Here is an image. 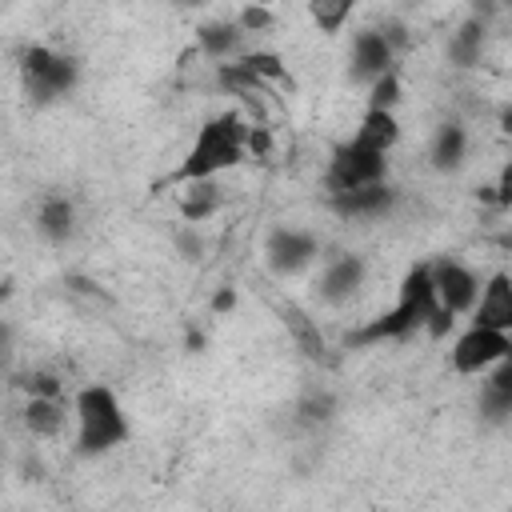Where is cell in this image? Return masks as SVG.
I'll return each instance as SVG.
<instances>
[{
  "instance_id": "obj_1",
  "label": "cell",
  "mask_w": 512,
  "mask_h": 512,
  "mask_svg": "<svg viewBox=\"0 0 512 512\" xmlns=\"http://www.w3.org/2000/svg\"><path fill=\"white\" fill-rule=\"evenodd\" d=\"M244 128H248V116H240V112H216V116H208V120L196 128L192 148H188L184 160L176 164L172 184L220 176V172L244 164V160H248V152H244Z\"/></svg>"
},
{
  "instance_id": "obj_2",
  "label": "cell",
  "mask_w": 512,
  "mask_h": 512,
  "mask_svg": "<svg viewBox=\"0 0 512 512\" xmlns=\"http://www.w3.org/2000/svg\"><path fill=\"white\" fill-rule=\"evenodd\" d=\"M72 424H76V452L80 456H104L128 440L124 404L108 384H84L72 396Z\"/></svg>"
},
{
  "instance_id": "obj_3",
  "label": "cell",
  "mask_w": 512,
  "mask_h": 512,
  "mask_svg": "<svg viewBox=\"0 0 512 512\" xmlns=\"http://www.w3.org/2000/svg\"><path fill=\"white\" fill-rule=\"evenodd\" d=\"M436 308V292H432V276H428V264H416L404 280H400V292H396V304L368 320L352 340L356 344H372V340H404L412 332H424V320L428 312Z\"/></svg>"
},
{
  "instance_id": "obj_4",
  "label": "cell",
  "mask_w": 512,
  "mask_h": 512,
  "mask_svg": "<svg viewBox=\"0 0 512 512\" xmlns=\"http://www.w3.org/2000/svg\"><path fill=\"white\" fill-rule=\"evenodd\" d=\"M20 84H24V92H28L32 104L48 108V104H56V100H64V96L76 92L80 64L72 56H64V52L48 48V44H32L20 56Z\"/></svg>"
},
{
  "instance_id": "obj_5",
  "label": "cell",
  "mask_w": 512,
  "mask_h": 512,
  "mask_svg": "<svg viewBox=\"0 0 512 512\" xmlns=\"http://www.w3.org/2000/svg\"><path fill=\"white\" fill-rule=\"evenodd\" d=\"M512 356V332L504 328H488V324H468L456 340H452V372L456 376H484L492 364Z\"/></svg>"
},
{
  "instance_id": "obj_6",
  "label": "cell",
  "mask_w": 512,
  "mask_h": 512,
  "mask_svg": "<svg viewBox=\"0 0 512 512\" xmlns=\"http://www.w3.org/2000/svg\"><path fill=\"white\" fill-rule=\"evenodd\" d=\"M376 180H388V156L384 152H372L356 140H344L340 148H332L328 168H324L328 192H348V188L376 184Z\"/></svg>"
},
{
  "instance_id": "obj_7",
  "label": "cell",
  "mask_w": 512,
  "mask_h": 512,
  "mask_svg": "<svg viewBox=\"0 0 512 512\" xmlns=\"http://www.w3.org/2000/svg\"><path fill=\"white\" fill-rule=\"evenodd\" d=\"M316 260H320V236L308 232V228L276 224V228L264 236V264H268L280 280L308 272Z\"/></svg>"
},
{
  "instance_id": "obj_8",
  "label": "cell",
  "mask_w": 512,
  "mask_h": 512,
  "mask_svg": "<svg viewBox=\"0 0 512 512\" xmlns=\"http://www.w3.org/2000/svg\"><path fill=\"white\" fill-rule=\"evenodd\" d=\"M316 264V296L328 308H344L368 280V260L360 252H332Z\"/></svg>"
},
{
  "instance_id": "obj_9",
  "label": "cell",
  "mask_w": 512,
  "mask_h": 512,
  "mask_svg": "<svg viewBox=\"0 0 512 512\" xmlns=\"http://www.w3.org/2000/svg\"><path fill=\"white\" fill-rule=\"evenodd\" d=\"M428 276H432V292H436V304H444L448 312L456 316H468L476 296H480V276L456 260V256H440L428 264Z\"/></svg>"
},
{
  "instance_id": "obj_10",
  "label": "cell",
  "mask_w": 512,
  "mask_h": 512,
  "mask_svg": "<svg viewBox=\"0 0 512 512\" xmlns=\"http://www.w3.org/2000/svg\"><path fill=\"white\" fill-rule=\"evenodd\" d=\"M388 68H396V52H392V44L384 40V32L372 24V28H360L356 36H352V48H348V76L356 80V84H372L376 76H384Z\"/></svg>"
},
{
  "instance_id": "obj_11",
  "label": "cell",
  "mask_w": 512,
  "mask_h": 512,
  "mask_svg": "<svg viewBox=\"0 0 512 512\" xmlns=\"http://www.w3.org/2000/svg\"><path fill=\"white\" fill-rule=\"evenodd\" d=\"M392 204H396V188L388 180L360 184V188H348V192H328V208L340 220H380V216L392 212Z\"/></svg>"
},
{
  "instance_id": "obj_12",
  "label": "cell",
  "mask_w": 512,
  "mask_h": 512,
  "mask_svg": "<svg viewBox=\"0 0 512 512\" xmlns=\"http://www.w3.org/2000/svg\"><path fill=\"white\" fill-rule=\"evenodd\" d=\"M468 316H472V324H488V328L512 332V276L508 272H492L488 280H480V296H476Z\"/></svg>"
},
{
  "instance_id": "obj_13",
  "label": "cell",
  "mask_w": 512,
  "mask_h": 512,
  "mask_svg": "<svg viewBox=\"0 0 512 512\" xmlns=\"http://www.w3.org/2000/svg\"><path fill=\"white\" fill-rule=\"evenodd\" d=\"M20 416H24V432L32 440H56L72 424V400L68 396H28Z\"/></svg>"
},
{
  "instance_id": "obj_14",
  "label": "cell",
  "mask_w": 512,
  "mask_h": 512,
  "mask_svg": "<svg viewBox=\"0 0 512 512\" xmlns=\"http://www.w3.org/2000/svg\"><path fill=\"white\" fill-rule=\"evenodd\" d=\"M228 192L220 188V176H204V180H184L180 196H176V212L184 224H204L224 208Z\"/></svg>"
},
{
  "instance_id": "obj_15",
  "label": "cell",
  "mask_w": 512,
  "mask_h": 512,
  "mask_svg": "<svg viewBox=\"0 0 512 512\" xmlns=\"http://www.w3.org/2000/svg\"><path fill=\"white\" fill-rule=\"evenodd\" d=\"M76 228H80V216H76L72 196H64V192L40 196V204H36V232L48 244H68L76 236Z\"/></svg>"
},
{
  "instance_id": "obj_16",
  "label": "cell",
  "mask_w": 512,
  "mask_h": 512,
  "mask_svg": "<svg viewBox=\"0 0 512 512\" xmlns=\"http://www.w3.org/2000/svg\"><path fill=\"white\" fill-rule=\"evenodd\" d=\"M280 320H284L288 340L296 344V352H300L304 360H312V364H324V360H328V340H324V332H320V320H316L308 308H300V304H280Z\"/></svg>"
},
{
  "instance_id": "obj_17",
  "label": "cell",
  "mask_w": 512,
  "mask_h": 512,
  "mask_svg": "<svg viewBox=\"0 0 512 512\" xmlns=\"http://www.w3.org/2000/svg\"><path fill=\"white\" fill-rule=\"evenodd\" d=\"M244 48H248V36L236 28V20H204L196 28V52L208 56L212 64L236 60Z\"/></svg>"
},
{
  "instance_id": "obj_18",
  "label": "cell",
  "mask_w": 512,
  "mask_h": 512,
  "mask_svg": "<svg viewBox=\"0 0 512 512\" xmlns=\"http://www.w3.org/2000/svg\"><path fill=\"white\" fill-rule=\"evenodd\" d=\"M480 416H488L492 424H504L512 416V356L480 376Z\"/></svg>"
},
{
  "instance_id": "obj_19",
  "label": "cell",
  "mask_w": 512,
  "mask_h": 512,
  "mask_svg": "<svg viewBox=\"0 0 512 512\" xmlns=\"http://www.w3.org/2000/svg\"><path fill=\"white\" fill-rule=\"evenodd\" d=\"M484 40H488V20L480 12L460 20L456 32L448 36V64L452 68H476L484 56Z\"/></svg>"
},
{
  "instance_id": "obj_20",
  "label": "cell",
  "mask_w": 512,
  "mask_h": 512,
  "mask_svg": "<svg viewBox=\"0 0 512 512\" xmlns=\"http://www.w3.org/2000/svg\"><path fill=\"white\" fill-rule=\"evenodd\" d=\"M428 160L436 172H456L468 160V128L456 120H444L428 140Z\"/></svg>"
},
{
  "instance_id": "obj_21",
  "label": "cell",
  "mask_w": 512,
  "mask_h": 512,
  "mask_svg": "<svg viewBox=\"0 0 512 512\" xmlns=\"http://www.w3.org/2000/svg\"><path fill=\"white\" fill-rule=\"evenodd\" d=\"M352 140L364 144V148H372V152H384V156H388V152L400 144V120H396V112H388V108H364V116H360Z\"/></svg>"
},
{
  "instance_id": "obj_22",
  "label": "cell",
  "mask_w": 512,
  "mask_h": 512,
  "mask_svg": "<svg viewBox=\"0 0 512 512\" xmlns=\"http://www.w3.org/2000/svg\"><path fill=\"white\" fill-rule=\"evenodd\" d=\"M264 88L268 84H280V88H292V72H288V64H284V56L280 52H272V48H244L240 56H236Z\"/></svg>"
},
{
  "instance_id": "obj_23",
  "label": "cell",
  "mask_w": 512,
  "mask_h": 512,
  "mask_svg": "<svg viewBox=\"0 0 512 512\" xmlns=\"http://www.w3.org/2000/svg\"><path fill=\"white\" fill-rule=\"evenodd\" d=\"M356 4L360 0H308V16H312V24H316L320 36H336L352 20Z\"/></svg>"
},
{
  "instance_id": "obj_24",
  "label": "cell",
  "mask_w": 512,
  "mask_h": 512,
  "mask_svg": "<svg viewBox=\"0 0 512 512\" xmlns=\"http://www.w3.org/2000/svg\"><path fill=\"white\" fill-rule=\"evenodd\" d=\"M336 416V396L328 392V388H308V392H300V400H296V424L300 428H320V424H328Z\"/></svg>"
},
{
  "instance_id": "obj_25",
  "label": "cell",
  "mask_w": 512,
  "mask_h": 512,
  "mask_svg": "<svg viewBox=\"0 0 512 512\" xmlns=\"http://www.w3.org/2000/svg\"><path fill=\"white\" fill-rule=\"evenodd\" d=\"M400 72L396 68H388L384 76H376L372 84H368V108H388V112H396V104H400Z\"/></svg>"
},
{
  "instance_id": "obj_26",
  "label": "cell",
  "mask_w": 512,
  "mask_h": 512,
  "mask_svg": "<svg viewBox=\"0 0 512 512\" xmlns=\"http://www.w3.org/2000/svg\"><path fill=\"white\" fill-rule=\"evenodd\" d=\"M272 148H276L272 128H268L264 120H248V128H244V152H248V156H256V160H268V156H272Z\"/></svg>"
},
{
  "instance_id": "obj_27",
  "label": "cell",
  "mask_w": 512,
  "mask_h": 512,
  "mask_svg": "<svg viewBox=\"0 0 512 512\" xmlns=\"http://www.w3.org/2000/svg\"><path fill=\"white\" fill-rule=\"evenodd\" d=\"M276 24V16H272V8H264V4H244L240 12H236V28L244 32V36H260V32H268Z\"/></svg>"
},
{
  "instance_id": "obj_28",
  "label": "cell",
  "mask_w": 512,
  "mask_h": 512,
  "mask_svg": "<svg viewBox=\"0 0 512 512\" xmlns=\"http://www.w3.org/2000/svg\"><path fill=\"white\" fill-rule=\"evenodd\" d=\"M20 388H24V396H64V380L56 372H48V368H32L20 380Z\"/></svg>"
},
{
  "instance_id": "obj_29",
  "label": "cell",
  "mask_w": 512,
  "mask_h": 512,
  "mask_svg": "<svg viewBox=\"0 0 512 512\" xmlns=\"http://www.w3.org/2000/svg\"><path fill=\"white\" fill-rule=\"evenodd\" d=\"M172 244H176V252L184 256V260H200L204 256V236H200V224H176V232H172Z\"/></svg>"
},
{
  "instance_id": "obj_30",
  "label": "cell",
  "mask_w": 512,
  "mask_h": 512,
  "mask_svg": "<svg viewBox=\"0 0 512 512\" xmlns=\"http://www.w3.org/2000/svg\"><path fill=\"white\" fill-rule=\"evenodd\" d=\"M456 320H460L456 312H448L444 304H436V308L428 312V320H424V332H428L432 340H444V336H448V332L456 328Z\"/></svg>"
},
{
  "instance_id": "obj_31",
  "label": "cell",
  "mask_w": 512,
  "mask_h": 512,
  "mask_svg": "<svg viewBox=\"0 0 512 512\" xmlns=\"http://www.w3.org/2000/svg\"><path fill=\"white\" fill-rule=\"evenodd\" d=\"M12 360H16V328H12V320L0 316V376L12 368Z\"/></svg>"
},
{
  "instance_id": "obj_32",
  "label": "cell",
  "mask_w": 512,
  "mask_h": 512,
  "mask_svg": "<svg viewBox=\"0 0 512 512\" xmlns=\"http://www.w3.org/2000/svg\"><path fill=\"white\" fill-rule=\"evenodd\" d=\"M376 28L384 32V40L392 44V52H396V56L408 48V24H404V20H384V24H376Z\"/></svg>"
},
{
  "instance_id": "obj_33",
  "label": "cell",
  "mask_w": 512,
  "mask_h": 512,
  "mask_svg": "<svg viewBox=\"0 0 512 512\" xmlns=\"http://www.w3.org/2000/svg\"><path fill=\"white\" fill-rule=\"evenodd\" d=\"M236 300H240V292L224 284V288H216V292H212V300H208V312H212V316H228V312L236 308Z\"/></svg>"
},
{
  "instance_id": "obj_34",
  "label": "cell",
  "mask_w": 512,
  "mask_h": 512,
  "mask_svg": "<svg viewBox=\"0 0 512 512\" xmlns=\"http://www.w3.org/2000/svg\"><path fill=\"white\" fill-rule=\"evenodd\" d=\"M184 348H188V352H200V348H204V332H200V328H188V332H184Z\"/></svg>"
},
{
  "instance_id": "obj_35",
  "label": "cell",
  "mask_w": 512,
  "mask_h": 512,
  "mask_svg": "<svg viewBox=\"0 0 512 512\" xmlns=\"http://www.w3.org/2000/svg\"><path fill=\"white\" fill-rule=\"evenodd\" d=\"M176 4H180V8H188V12H196V8H204L208 0H176Z\"/></svg>"
},
{
  "instance_id": "obj_36",
  "label": "cell",
  "mask_w": 512,
  "mask_h": 512,
  "mask_svg": "<svg viewBox=\"0 0 512 512\" xmlns=\"http://www.w3.org/2000/svg\"><path fill=\"white\" fill-rule=\"evenodd\" d=\"M8 292H12V284H0V300H8Z\"/></svg>"
},
{
  "instance_id": "obj_37",
  "label": "cell",
  "mask_w": 512,
  "mask_h": 512,
  "mask_svg": "<svg viewBox=\"0 0 512 512\" xmlns=\"http://www.w3.org/2000/svg\"><path fill=\"white\" fill-rule=\"evenodd\" d=\"M244 4H264V8H272L276 0H244Z\"/></svg>"
}]
</instances>
